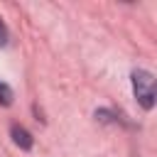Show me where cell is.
<instances>
[{
	"instance_id": "1",
	"label": "cell",
	"mask_w": 157,
	"mask_h": 157,
	"mask_svg": "<svg viewBox=\"0 0 157 157\" xmlns=\"http://www.w3.org/2000/svg\"><path fill=\"white\" fill-rule=\"evenodd\" d=\"M155 88H157V81H155V76L150 74V71H142V69H137V71H132V91H135V98H137V103L142 105V108H152L155 105Z\"/></svg>"
},
{
	"instance_id": "2",
	"label": "cell",
	"mask_w": 157,
	"mask_h": 157,
	"mask_svg": "<svg viewBox=\"0 0 157 157\" xmlns=\"http://www.w3.org/2000/svg\"><path fill=\"white\" fill-rule=\"evenodd\" d=\"M12 140H15V145L22 147V150H29V147H32V135H29L22 125H12Z\"/></svg>"
},
{
	"instance_id": "3",
	"label": "cell",
	"mask_w": 157,
	"mask_h": 157,
	"mask_svg": "<svg viewBox=\"0 0 157 157\" xmlns=\"http://www.w3.org/2000/svg\"><path fill=\"white\" fill-rule=\"evenodd\" d=\"M10 103H12V88L0 81V105H10Z\"/></svg>"
},
{
	"instance_id": "4",
	"label": "cell",
	"mask_w": 157,
	"mask_h": 157,
	"mask_svg": "<svg viewBox=\"0 0 157 157\" xmlns=\"http://www.w3.org/2000/svg\"><path fill=\"white\" fill-rule=\"evenodd\" d=\"M7 44V27H5V22L0 20V47H5Z\"/></svg>"
},
{
	"instance_id": "5",
	"label": "cell",
	"mask_w": 157,
	"mask_h": 157,
	"mask_svg": "<svg viewBox=\"0 0 157 157\" xmlns=\"http://www.w3.org/2000/svg\"><path fill=\"white\" fill-rule=\"evenodd\" d=\"M155 98H157V88H155Z\"/></svg>"
}]
</instances>
